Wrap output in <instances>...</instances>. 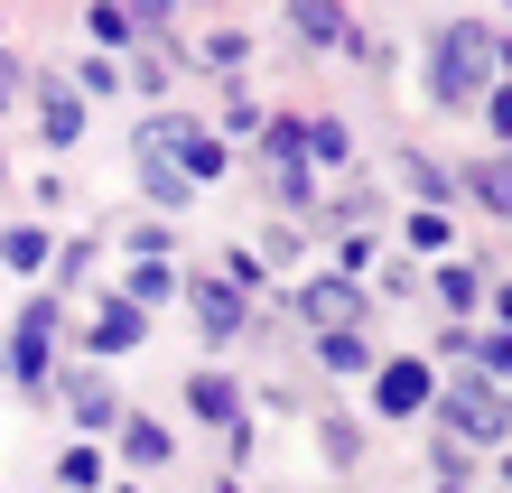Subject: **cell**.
Returning <instances> with one entry per match:
<instances>
[{"instance_id": "6da1fadb", "label": "cell", "mask_w": 512, "mask_h": 493, "mask_svg": "<svg viewBox=\"0 0 512 493\" xmlns=\"http://www.w3.org/2000/svg\"><path fill=\"white\" fill-rule=\"evenodd\" d=\"M485 75H494V28H438V103H466V94H485Z\"/></svg>"}, {"instance_id": "7a4b0ae2", "label": "cell", "mask_w": 512, "mask_h": 493, "mask_svg": "<svg viewBox=\"0 0 512 493\" xmlns=\"http://www.w3.org/2000/svg\"><path fill=\"white\" fill-rule=\"evenodd\" d=\"M47 335H56V298H28L19 307V345H10V373L38 391L47 382Z\"/></svg>"}, {"instance_id": "3957f363", "label": "cell", "mask_w": 512, "mask_h": 493, "mask_svg": "<svg viewBox=\"0 0 512 493\" xmlns=\"http://www.w3.org/2000/svg\"><path fill=\"white\" fill-rule=\"evenodd\" d=\"M373 400L391 419H410V410H429V363H382V382H373Z\"/></svg>"}, {"instance_id": "277c9868", "label": "cell", "mask_w": 512, "mask_h": 493, "mask_svg": "<svg viewBox=\"0 0 512 493\" xmlns=\"http://www.w3.org/2000/svg\"><path fill=\"white\" fill-rule=\"evenodd\" d=\"M38 131H47V149H75V131H84V94L47 84V94H38Z\"/></svg>"}, {"instance_id": "5b68a950", "label": "cell", "mask_w": 512, "mask_h": 493, "mask_svg": "<svg viewBox=\"0 0 512 493\" xmlns=\"http://www.w3.org/2000/svg\"><path fill=\"white\" fill-rule=\"evenodd\" d=\"M196 317H205V335H243V289L233 280H196Z\"/></svg>"}, {"instance_id": "8992f818", "label": "cell", "mask_w": 512, "mask_h": 493, "mask_svg": "<svg viewBox=\"0 0 512 493\" xmlns=\"http://www.w3.org/2000/svg\"><path fill=\"white\" fill-rule=\"evenodd\" d=\"M140 335H149V317H140V298H122V307H103V317H94V354H131Z\"/></svg>"}, {"instance_id": "52a82bcc", "label": "cell", "mask_w": 512, "mask_h": 493, "mask_svg": "<svg viewBox=\"0 0 512 493\" xmlns=\"http://www.w3.org/2000/svg\"><path fill=\"white\" fill-rule=\"evenodd\" d=\"M298 38H308V47H354V28H345V10H336V0H298Z\"/></svg>"}, {"instance_id": "ba28073f", "label": "cell", "mask_w": 512, "mask_h": 493, "mask_svg": "<svg viewBox=\"0 0 512 493\" xmlns=\"http://www.w3.org/2000/svg\"><path fill=\"white\" fill-rule=\"evenodd\" d=\"M122 456H131V466H168L177 447H168V428H159V419H122Z\"/></svg>"}, {"instance_id": "9c48e42d", "label": "cell", "mask_w": 512, "mask_h": 493, "mask_svg": "<svg viewBox=\"0 0 512 493\" xmlns=\"http://www.w3.org/2000/svg\"><path fill=\"white\" fill-rule=\"evenodd\" d=\"M457 428L466 438H503V400L494 391H457Z\"/></svg>"}, {"instance_id": "30bf717a", "label": "cell", "mask_w": 512, "mask_h": 493, "mask_svg": "<svg viewBox=\"0 0 512 493\" xmlns=\"http://www.w3.org/2000/svg\"><path fill=\"white\" fill-rule=\"evenodd\" d=\"M0 261H10V270H47V233L38 224H10V233H0Z\"/></svg>"}, {"instance_id": "8fae6325", "label": "cell", "mask_w": 512, "mask_h": 493, "mask_svg": "<svg viewBox=\"0 0 512 493\" xmlns=\"http://www.w3.org/2000/svg\"><path fill=\"white\" fill-rule=\"evenodd\" d=\"M308 307H317L326 326H354V307H364V298H354L345 280H317V289H308Z\"/></svg>"}, {"instance_id": "7c38bea8", "label": "cell", "mask_w": 512, "mask_h": 493, "mask_svg": "<svg viewBox=\"0 0 512 493\" xmlns=\"http://www.w3.org/2000/svg\"><path fill=\"white\" fill-rule=\"evenodd\" d=\"M187 400H196V419H233V382H224V373H196Z\"/></svg>"}, {"instance_id": "4fadbf2b", "label": "cell", "mask_w": 512, "mask_h": 493, "mask_svg": "<svg viewBox=\"0 0 512 493\" xmlns=\"http://www.w3.org/2000/svg\"><path fill=\"white\" fill-rule=\"evenodd\" d=\"M66 400H75V419H84V428H112V419H122V410H112V391H103V382H75Z\"/></svg>"}, {"instance_id": "5bb4252c", "label": "cell", "mask_w": 512, "mask_h": 493, "mask_svg": "<svg viewBox=\"0 0 512 493\" xmlns=\"http://www.w3.org/2000/svg\"><path fill=\"white\" fill-rule=\"evenodd\" d=\"M131 28H140V19L122 10V0H94V38H103V47H131Z\"/></svg>"}, {"instance_id": "9a60e30c", "label": "cell", "mask_w": 512, "mask_h": 493, "mask_svg": "<svg viewBox=\"0 0 512 493\" xmlns=\"http://www.w3.org/2000/svg\"><path fill=\"white\" fill-rule=\"evenodd\" d=\"M345 149H354L345 121H317V131H308V159H326V168H345Z\"/></svg>"}, {"instance_id": "2e32d148", "label": "cell", "mask_w": 512, "mask_h": 493, "mask_svg": "<svg viewBox=\"0 0 512 493\" xmlns=\"http://www.w3.org/2000/svg\"><path fill=\"white\" fill-rule=\"evenodd\" d=\"M177 280H168V270H159V252H140V270H131V289L122 298H168Z\"/></svg>"}, {"instance_id": "e0dca14e", "label": "cell", "mask_w": 512, "mask_h": 493, "mask_svg": "<svg viewBox=\"0 0 512 493\" xmlns=\"http://www.w3.org/2000/svg\"><path fill=\"white\" fill-rule=\"evenodd\" d=\"M75 94H122V66H112V56H94V66H75Z\"/></svg>"}, {"instance_id": "ac0fdd59", "label": "cell", "mask_w": 512, "mask_h": 493, "mask_svg": "<svg viewBox=\"0 0 512 493\" xmlns=\"http://www.w3.org/2000/svg\"><path fill=\"white\" fill-rule=\"evenodd\" d=\"M475 187H485V205H494V214H512V159H494L485 177H475Z\"/></svg>"}, {"instance_id": "d6986e66", "label": "cell", "mask_w": 512, "mask_h": 493, "mask_svg": "<svg viewBox=\"0 0 512 493\" xmlns=\"http://www.w3.org/2000/svg\"><path fill=\"white\" fill-rule=\"evenodd\" d=\"M326 363H336V373H364V345H354V335L336 326V335H326Z\"/></svg>"}, {"instance_id": "ffe728a7", "label": "cell", "mask_w": 512, "mask_h": 493, "mask_svg": "<svg viewBox=\"0 0 512 493\" xmlns=\"http://www.w3.org/2000/svg\"><path fill=\"white\" fill-rule=\"evenodd\" d=\"M485 373H512V326H503L494 345H485Z\"/></svg>"}, {"instance_id": "44dd1931", "label": "cell", "mask_w": 512, "mask_h": 493, "mask_svg": "<svg viewBox=\"0 0 512 493\" xmlns=\"http://www.w3.org/2000/svg\"><path fill=\"white\" fill-rule=\"evenodd\" d=\"M494 131L512 140V84H494Z\"/></svg>"}, {"instance_id": "7402d4cb", "label": "cell", "mask_w": 512, "mask_h": 493, "mask_svg": "<svg viewBox=\"0 0 512 493\" xmlns=\"http://www.w3.org/2000/svg\"><path fill=\"white\" fill-rule=\"evenodd\" d=\"M177 10V0H131V19H168Z\"/></svg>"}, {"instance_id": "603a6c76", "label": "cell", "mask_w": 512, "mask_h": 493, "mask_svg": "<svg viewBox=\"0 0 512 493\" xmlns=\"http://www.w3.org/2000/svg\"><path fill=\"white\" fill-rule=\"evenodd\" d=\"M503 326H512V289H503Z\"/></svg>"}]
</instances>
